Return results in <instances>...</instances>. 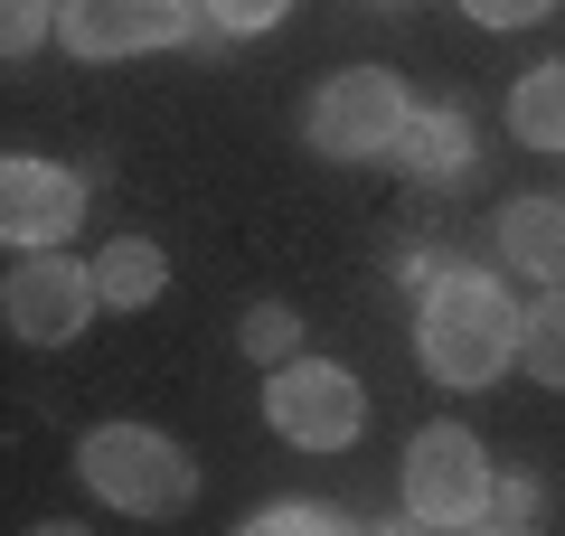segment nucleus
Instances as JSON below:
<instances>
[{
	"instance_id": "1a4fd4ad",
	"label": "nucleus",
	"mask_w": 565,
	"mask_h": 536,
	"mask_svg": "<svg viewBox=\"0 0 565 536\" xmlns=\"http://www.w3.org/2000/svg\"><path fill=\"white\" fill-rule=\"evenodd\" d=\"M386 160H396L405 179H424V189H452V179L471 170V114L462 104H415Z\"/></svg>"
},
{
	"instance_id": "39448f33",
	"label": "nucleus",
	"mask_w": 565,
	"mask_h": 536,
	"mask_svg": "<svg viewBox=\"0 0 565 536\" xmlns=\"http://www.w3.org/2000/svg\"><path fill=\"white\" fill-rule=\"evenodd\" d=\"M95 320V264L57 255V245H29L10 274H0V330L29 339V349H66V339Z\"/></svg>"
},
{
	"instance_id": "9b49d317",
	"label": "nucleus",
	"mask_w": 565,
	"mask_h": 536,
	"mask_svg": "<svg viewBox=\"0 0 565 536\" xmlns=\"http://www.w3.org/2000/svg\"><path fill=\"white\" fill-rule=\"evenodd\" d=\"M161 282H170V255L151 236H122V245H104V255H95V301H114V311L161 301Z\"/></svg>"
},
{
	"instance_id": "f3484780",
	"label": "nucleus",
	"mask_w": 565,
	"mask_h": 536,
	"mask_svg": "<svg viewBox=\"0 0 565 536\" xmlns=\"http://www.w3.org/2000/svg\"><path fill=\"white\" fill-rule=\"evenodd\" d=\"M47 29H57V0H0V57H29Z\"/></svg>"
},
{
	"instance_id": "ddd939ff",
	"label": "nucleus",
	"mask_w": 565,
	"mask_h": 536,
	"mask_svg": "<svg viewBox=\"0 0 565 536\" xmlns=\"http://www.w3.org/2000/svg\"><path fill=\"white\" fill-rule=\"evenodd\" d=\"M519 367L546 386H565V282H546L537 311H519Z\"/></svg>"
},
{
	"instance_id": "dca6fc26",
	"label": "nucleus",
	"mask_w": 565,
	"mask_h": 536,
	"mask_svg": "<svg viewBox=\"0 0 565 536\" xmlns=\"http://www.w3.org/2000/svg\"><path fill=\"white\" fill-rule=\"evenodd\" d=\"M546 499H537V471H490V499H481V527H537Z\"/></svg>"
},
{
	"instance_id": "f257e3e1",
	"label": "nucleus",
	"mask_w": 565,
	"mask_h": 536,
	"mask_svg": "<svg viewBox=\"0 0 565 536\" xmlns=\"http://www.w3.org/2000/svg\"><path fill=\"white\" fill-rule=\"evenodd\" d=\"M415 357H424V377L452 386V396H481V386H500V377H509V357H519V311H509V282L481 274V264L424 274Z\"/></svg>"
},
{
	"instance_id": "f8f14e48",
	"label": "nucleus",
	"mask_w": 565,
	"mask_h": 536,
	"mask_svg": "<svg viewBox=\"0 0 565 536\" xmlns=\"http://www.w3.org/2000/svg\"><path fill=\"white\" fill-rule=\"evenodd\" d=\"M509 132L527 141V151H565V57L527 66L519 95H509Z\"/></svg>"
},
{
	"instance_id": "0eeeda50",
	"label": "nucleus",
	"mask_w": 565,
	"mask_h": 536,
	"mask_svg": "<svg viewBox=\"0 0 565 536\" xmlns=\"http://www.w3.org/2000/svg\"><path fill=\"white\" fill-rule=\"evenodd\" d=\"M189 20H199V0H57V47H76L85 66H114L180 47Z\"/></svg>"
},
{
	"instance_id": "20e7f679",
	"label": "nucleus",
	"mask_w": 565,
	"mask_h": 536,
	"mask_svg": "<svg viewBox=\"0 0 565 536\" xmlns=\"http://www.w3.org/2000/svg\"><path fill=\"white\" fill-rule=\"evenodd\" d=\"M264 415H274L282 442H302V452H349L367 433V386L349 377L340 357H282L274 386H264Z\"/></svg>"
},
{
	"instance_id": "6ab92c4d",
	"label": "nucleus",
	"mask_w": 565,
	"mask_h": 536,
	"mask_svg": "<svg viewBox=\"0 0 565 536\" xmlns=\"http://www.w3.org/2000/svg\"><path fill=\"white\" fill-rule=\"evenodd\" d=\"M462 10H471L481 29H537L546 10H556V0H462Z\"/></svg>"
},
{
	"instance_id": "4468645a",
	"label": "nucleus",
	"mask_w": 565,
	"mask_h": 536,
	"mask_svg": "<svg viewBox=\"0 0 565 536\" xmlns=\"http://www.w3.org/2000/svg\"><path fill=\"white\" fill-rule=\"evenodd\" d=\"M236 349H245V357H264V367L302 357V311H292V301H255V311L236 320Z\"/></svg>"
},
{
	"instance_id": "9d476101",
	"label": "nucleus",
	"mask_w": 565,
	"mask_h": 536,
	"mask_svg": "<svg viewBox=\"0 0 565 536\" xmlns=\"http://www.w3.org/2000/svg\"><path fill=\"white\" fill-rule=\"evenodd\" d=\"M500 255L537 282H565V199H509L500 207Z\"/></svg>"
},
{
	"instance_id": "2eb2a0df",
	"label": "nucleus",
	"mask_w": 565,
	"mask_h": 536,
	"mask_svg": "<svg viewBox=\"0 0 565 536\" xmlns=\"http://www.w3.org/2000/svg\"><path fill=\"white\" fill-rule=\"evenodd\" d=\"M245 527H255V536H349L359 517L330 508V499H274V508H255Z\"/></svg>"
},
{
	"instance_id": "6e6552de",
	"label": "nucleus",
	"mask_w": 565,
	"mask_h": 536,
	"mask_svg": "<svg viewBox=\"0 0 565 536\" xmlns=\"http://www.w3.org/2000/svg\"><path fill=\"white\" fill-rule=\"evenodd\" d=\"M85 226V179L57 170V160H29L10 151L0 160V245H66Z\"/></svg>"
},
{
	"instance_id": "423d86ee",
	"label": "nucleus",
	"mask_w": 565,
	"mask_h": 536,
	"mask_svg": "<svg viewBox=\"0 0 565 536\" xmlns=\"http://www.w3.org/2000/svg\"><path fill=\"white\" fill-rule=\"evenodd\" d=\"M481 499H490V452L462 424H424L405 442V517L415 527H481Z\"/></svg>"
},
{
	"instance_id": "a211bd4d",
	"label": "nucleus",
	"mask_w": 565,
	"mask_h": 536,
	"mask_svg": "<svg viewBox=\"0 0 565 536\" xmlns=\"http://www.w3.org/2000/svg\"><path fill=\"white\" fill-rule=\"evenodd\" d=\"M207 29H226V39H255V29H282V10L292 0H199Z\"/></svg>"
},
{
	"instance_id": "7ed1b4c3",
	"label": "nucleus",
	"mask_w": 565,
	"mask_h": 536,
	"mask_svg": "<svg viewBox=\"0 0 565 536\" xmlns=\"http://www.w3.org/2000/svg\"><path fill=\"white\" fill-rule=\"evenodd\" d=\"M405 114H415V95H405L396 66H340L302 104V141L321 160H386L396 132H405Z\"/></svg>"
},
{
	"instance_id": "f03ea898",
	"label": "nucleus",
	"mask_w": 565,
	"mask_h": 536,
	"mask_svg": "<svg viewBox=\"0 0 565 536\" xmlns=\"http://www.w3.org/2000/svg\"><path fill=\"white\" fill-rule=\"evenodd\" d=\"M76 480L122 517H180L199 499V461L161 433V424H95L76 442Z\"/></svg>"
}]
</instances>
